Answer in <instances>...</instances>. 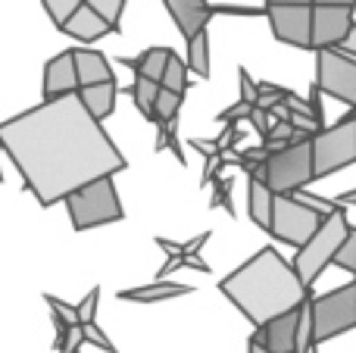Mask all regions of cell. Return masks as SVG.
Segmentation results:
<instances>
[{"instance_id":"cell-15","label":"cell","mask_w":356,"mask_h":353,"mask_svg":"<svg viewBox=\"0 0 356 353\" xmlns=\"http://www.w3.org/2000/svg\"><path fill=\"white\" fill-rule=\"evenodd\" d=\"M75 60V75H79V88H91V85H106V81H116L113 66L100 50L91 47H75L72 50Z\"/></svg>"},{"instance_id":"cell-16","label":"cell","mask_w":356,"mask_h":353,"mask_svg":"<svg viewBox=\"0 0 356 353\" xmlns=\"http://www.w3.org/2000/svg\"><path fill=\"white\" fill-rule=\"evenodd\" d=\"M60 31H66V35H72L75 41H85V44H91V41H100V38H106V35H113V25H106L104 19L97 16V13L91 10L88 3H81L79 10L69 16V22L63 25Z\"/></svg>"},{"instance_id":"cell-39","label":"cell","mask_w":356,"mask_h":353,"mask_svg":"<svg viewBox=\"0 0 356 353\" xmlns=\"http://www.w3.org/2000/svg\"><path fill=\"white\" fill-rule=\"evenodd\" d=\"M0 179H3V175H0Z\"/></svg>"},{"instance_id":"cell-24","label":"cell","mask_w":356,"mask_h":353,"mask_svg":"<svg viewBox=\"0 0 356 353\" xmlns=\"http://www.w3.org/2000/svg\"><path fill=\"white\" fill-rule=\"evenodd\" d=\"M160 88H166V91H172V94H181V97H184V91H188V66H184V60L175 54V50L166 63V72H163Z\"/></svg>"},{"instance_id":"cell-37","label":"cell","mask_w":356,"mask_h":353,"mask_svg":"<svg viewBox=\"0 0 356 353\" xmlns=\"http://www.w3.org/2000/svg\"><path fill=\"white\" fill-rule=\"evenodd\" d=\"M266 3H284V6H313V0H266Z\"/></svg>"},{"instance_id":"cell-7","label":"cell","mask_w":356,"mask_h":353,"mask_svg":"<svg viewBox=\"0 0 356 353\" xmlns=\"http://www.w3.org/2000/svg\"><path fill=\"white\" fill-rule=\"evenodd\" d=\"M313 172L316 179H325L332 172L356 163V110L347 113L328 129H319L313 138Z\"/></svg>"},{"instance_id":"cell-6","label":"cell","mask_w":356,"mask_h":353,"mask_svg":"<svg viewBox=\"0 0 356 353\" xmlns=\"http://www.w3.org/2000/svg\"><path fill=\"white\" fill-rule=\"evenodd\" d=\"M325 216H328L325 210H319V206L294 197V194H275V200H272L269 235L275 238V241L291 244V247L300 250L303 244L319 231V225L325 222Z\"/></svg>"},{"instance_id":"cell-34","label":"cell","mask_w":356,"mask_h":353,"mask_svg":"<svg viewBox=\"0 0 356 353\" xmlns=\"http://www.w3.org/2000/svg\"><path fill=\"white\" fill-rule=\"evenodd\" d=\"M334 50H341L344 56H350V60H356V25L350 28V35L344 38V44H341V47H334Z\"/></svg>"},{"instance_id":"cell-8","label":"cell","mask_w":356,"mask_h":353,"mask_svg":"<svg viewBox=\"0 0 356 353\" xmlns=\"http://www.w3.org/2000/svg\"><path fill=\"white\" fill-rule=\"evenodd\" d=\"M350 329H356V279L322 297H313V344L332 341Z\"/></svg>"},{"instance_id":"cell-4","label":"cell","mask_w":356,"mask_h":353,"mask_svg":"<svg viewBox=\"0 0 356 353\" xmlns=\"http://www.w3.org/2000/svg\"><path fill=\"white\" fill-rule=\"evenodd\" d=\"M63 204H66V213L72 219L75 231H88V229H97V225H110L125 219L122 200H119L116 185H113V175L72 191Z\"/></svg>"},{"instance_id":"cell-21","label":"cell","mask_w":356,"mask_h":353,"mask_svg":"<svg viewBox=\"0 0 356 353\" xmlns=\"http://www.w3.org/2000/svg\"><path fill=\"white\" fill-rule=\"evenodd\" d=\"M184 66L194 75H200V79H209V35L207 31H200V35H194L188 41V60H184Z\"/></svg>"},{"instance_id":"cell-22","label":"cell","mask_w":356,"mask_h":353,"mask_svg":"<svg viewBox=\"0 0 356 353\" xmlns=\"http://www.w3.org/2000/svg\"><path fill=\"white\" fill-rule=\"evenodd\" d=\"M125 91H129V97L135 100V106L141 110V116L154 119V100H156V94H160V85H156V81L135 75V81H131Z\"/></svg>"},{"instance_id":"cell-2","label":"cell","mask_w":356,"mask_h":353,"mask_svg":"<svg viewBox=\"0 0 356 353\" xmlns=\"http://www.w3.org/2000/svg\"><path fill=\"white\" fill-rule=\"evenodd\" d=\"M219 291L250 319L257 329L282 313H291L309 297L294 266L275 247H259L244 266L219 281Z\"/></svg>"},{"instance_id":"cell-9","label":"cell","mask_w":356,"mask_h":353,"mask_svg":"<svg viewBox=\"0 0 356 353\" xmlns=\"http://www.w3.org/2000/svg\"><path fill=\"white\" fill-rule=\"evenodd\" d=\"M316 88L356 110V60L341 50H316Z\"/></svg>"},{"instance_id":"cell-30","label":"cell","mask_w":356,"mask_h":353,"mask_svg":"<svg viewBox=\"0 0 356 353\" xmlns=\"http://www.w3.org/2000/svg\"><path fill=\"white\" fill-rule=\"evenodd\" d=\"M257 97H259L257 81L250 79V72H247V69H241V104L253 106V104H257Z\"/></svg>"},{"instance_id":"cell-32","label":"cell","mask_w":356,"mask_h":353,"mask_svg":"<svg viewBox=\"0 0 356 353\" xmlns=\"http://www.w3.org/2000/svg\"><path fill=\"white\" fill-rule=\"evenodd\" d=\"M81 344H85V331H81V325L75 322V325H72V331H69V338H66V344H63V350H60V353H81Z\"/></svg>"},{"instance_id":"cell-17","label":"cell","mask_w":356,"mask_h":353,"mask_svg":"<svg viewBox=\"0 0 356 353\" xmlns=\"http://www.w3.org/2000/svg\"><path fill=\"white\" fill-rule=\"evenodd\" d=\"M116 94H119V85L116 81H106V85H91V88H79L75 97L81 100L88 113H91L97 122H104L106 116H113L116 110Z\"/></svg>"},{"instance_id":"cell-11","label":"cell","mask_w":356,"mask_h":353,"mask_svg":"<svg viewBox=\"0 0 356 353\" xmlns=\"http://www.w3.org/2000/svg\"><path fill=\"white\" fill-rule=\"evenodd\" d=\"M353 6H313V38L309 50L341 47L353 28Z\"/></svg>"},{"instance_id":"cell-1","label":"cell","mask_w":356,"mask_h":353,"mask_svg":"<svg viewBox=\"0 0 356 353\" xmlns=\"http://www.w3.org/2000/svg\"><path fill=\"white\" fill-rule=\"evenodd\" d=\"M0 150H6L41 206L63 204L72 191L129 166L116 141L75 94L0 122Z\"/></svg>"},{"instance_id":"cell-10","label":"cell","mask_w":356,"mask_h":353,"mask_svg":"<svg viewBox=\"0 0 356 353\" xmlns=\"http://www.w3.org/2000/svg\"><path fill=\"white\" fill-rule=\"evenodd\" d=\"M263 16L269 19L275 41L309 50V38H313V6L263 3Z\"/></svg>"},{"instance_id":"cell-18","label":"cell","mask_w":356,"mask_h":353,"mask_svg":"<svg viewBox=\"0 0 356 353\" xmlns=\"http://www.w3.org/2000/svg\"><path fill=\"white\" fill-rule=\"evenodd\" d=\"M169 56H172V50L169 47H147L141 56H125V60H119L122 66H129L135 75H141V79H150V81H156L160 85L163 81V72H166V63H169Z\"/></svg>"},{"instance_id":"cell-20","label":"cell","mask_w":356,"mask_h":353,"mask_svg":"<svg viewBox=\"0 0 356 353\" xmlns=\"http://www.w3.org/2000/svg\"><path fill=\"white\" fill-rule=\"evenodd\" d=\"M194 288L172 285V281H154L144 288H131V291H119V300H131V304H156V300H172L181 294H191Z\"/></svg>"},{"instance_id":"cell-33","label":"cell","mask_w":356,"mask_h":353,"mask_svg":"<svg viewBox=\"0 0 356 353\" xmlns=\"http://www.w3.org/2000/svg\"><path fill=\"white\" fill-rule=\"evenodd\" d=\"M250 110H253V106H247V104H241V100H238L234 106H228V110L222 113L219 122H238V119H250Z\"/></svg>"},{"instance_id":"cell-38","label":"cell","mask_w":356,"mask_h":353,"mask_svg":"<svg viewBox=\"0 0 356 353\" xmlns=\"http://www.w3.org/2000/svg\"><path fill=\"white\" fill-rule=\"evenodd\" d=\"M338 206H356V191H347L338 197Z\"/></svg>"},{"instance_id":"cell-31","label":"cell","mask_w":356,"mask_h":353,"mask_svg":"<svg viewBox=\"0 0 356 353\" xmlns=\"http://www.w3.org/2000/svg\"><path fill=\"white\" fill-rule=\"evenodd\" d=\"M250 125H253V131L257 135H269V129H272V119H269V113L266 110H259V106H253L250 110Z\"/></svg>"},{"instance_id":"cell-3","label":"cell","mask_w":356,"mask_h":353,"mask_svg":"<svg viewBox=\"0 0 356 353\" xmlns=\"http://www.w3.org/2000/svg\"><path fill=\"white\" fill-rule=\"evenodd\" d=\"M347 231H350L347 210L344 206H334V210L325 216V222L319 225V231H316V235L309 238L300 250H297V256H294L291 266H294L297 279H300V285L307 288V291L313 288V281L325 272L328 263L334 260V254H338V247L344 244Z\"/></svg>"},{"instance_id":"cell-26","label":"cell","mask_w":356,"mask_h":353,"mask_svg":"<svg viewBox=\"0 0 356 353\" xmlns=\"http://www.w3.org/2000/svg\"><path fill=\"white\" fill-rule=\"evenodd\" d=\"M41 3H44V10H47V16L54 19L56 28H63V25L69 22V16H72L85 0H41Z\"/></svg>"},{"instance_id":"cell-12","label":"cell","mask_w":356,"mask_h":353,"mask_svg":"<svg viewBox=\"0 0 356 353\" xmlns=\"http://www.w3.org/2000/svg\"><path fill=\"white\" fill-rule=\"evenodd\" d=\"M75 91H79V75H75L72 50H63V54H56L54 60L44 66V85H41L44 104L69 97V94H75Z\"/></svg>"},{"instance_id":"cell-23","label":"cell","mask_w":356,"mask_h":353,"mask_svg":"<svg viewBox=\"0 0 356 353\" xmlns=\"http://www.w3.org/2000/svg\"><path fill=\"white\" fill-rule=\"evenodd\" d=\"M181 104H184L181 94H172V91H166V88H160V94H156V100H154V119H150V122L154 125H172L178 119Z\"/></svg>"},{"instance_id":"cell-25","label":"cell","mask_w":356,"mask_h":353,"mask_svg":"<svg viewBox=\"0 0 356 353\" xmlns=\"http://www.w3.org/2000/svg\"><path fill=\"white\" fill-rule=\"evenodd\" d=\"M88 6H91L94 13H97L100 19H104L106 25H113V28L119 31V19H122V10H125V0H85Z\"/></svg>"},{"instance_id":"cell-29","label":"cell","mask_w":356,"mask_h":353,"mask_svg":"<svg viewBox=\"0 0 356 353\" xmlns=\"http://www.w3.org/2000/svg\"><path fill=\"white\" fill-rule=\"evenodd\" d=\"M81 331H85V341H88V344H97V347H100V350H106V353H119L116 347H113L110 338H106L94 322H91V325H81Z\"/></svg>"},{"instance_id":"cell-36","label":"cell","mask_w":356,"mask_h":353,"mask_svg":"<svg viewBox=\"0 0 356 353\" xmlns=\"http://www.w3.org/2000/svg\"><path fill=\"white\" fill-rule=\"evenodd\" d=\"M313 6H353L356 10V0H313Z\"/></svg>"},{"instance_id":"cell-28","label":"cell","mask_w":356,"mask_h":353,"mask_svg":"<svg viewBox=\"0 0 356 353\" xmlns=\"http://www.w3.org/2000/svg\"><path fill=\"white\" fill-rule=\"evenodd\" d=\"M97 300H100V288H91V291H88V297L81 300L79 306H75V319H79V325H91V322H94V313H97Z\"/></svg>"},{"instance_id":"cell-19","label":"cell","mask_w":356,"mask_h":353,"mask_svg":"<svg viewBox=\"0 0 356 353\" xmlns=\"http://www.w3.org/2000/svg\"><path fill=\"white\" fill-rule=\"evenodd\" d=\"M272 200H275V194L269 191V185H266L263 179H257V175H250V185H247V206H250L253 225H259L263 231H269V225H272Z\"/></svg>"},{"instance_id":"cell-35","label":"cell","mask_w":356,"mask_h":353,"mask_svg":"<svg viewBox=\"0 0 356 353\" xmlns=\"http://www.w3.org/2000/svg\"><path fill=\"white\" fill-rule=\"evenodd\" d=\"M247 353H269V350H266V344L259 341V335H250V341H247Z\"/></svg>"},{"instance_id":"cell-5","label":"cell","mask_w":356,"mask_h":353,"mask_svg":"<svg viewBox=\"0 0 356 353\" xmlns=\"http://www.w3.org/2000/svg\"><path fill=\"white\" fill-rule=\"evenodd\" d=\"M257 179H263L272 194H297L300 188H307L309 181H316L313 141L303 138V141H294V144H288V147L269 154V160L263 163Z\"/></svg>"},{"instance_id":"cell-27","label":"cell","mask_w":356,"mask_h":353,"mask_svg":"<svg viewBox=\"0 0 356 353\" xmlns=\"http://www.w3.org/2000/svg\"><path fill=\"white\" fill-rule=\"evenodd\" d=\"M332 263L356 275V229H353V225H350V231H347L344 244L338 247V254H334V260H332Z\"/></svg>"},{"instance_id":"cell-13","label":"cell","mask_w":356,"mask_h":353,"mask_svg":"<svg viewBox=\"0 0 356 353\" xmlns=\"http://www.w3.org/2000/svg\"><path fill=\"white\" fill-rule=\"evenodd\" d=\"M166 10L175 19L184 41L207 31L209 19H213V3H207V0H166Z\"/></svg>"},{"instance_id":"cell-14","label":"cell","mask_w":356,"mask_h":353,"mask_svg":"<svg viewBox=\"0 0 356 353\" xmlns=\"http://www.w3.org/2000/svg\"><path fill=\"white\" fill-rule=\"evenodd\" d=\"M297 319H300V306L291 313H282L272 322H266L257 331L259 341L266 344L269 353H297Z\"/></svg>"}]
</instances>
